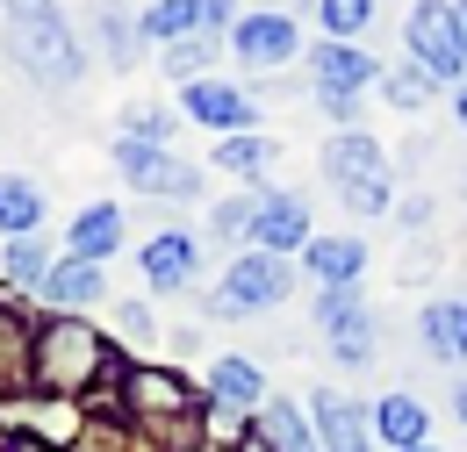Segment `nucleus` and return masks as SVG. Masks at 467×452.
<instances>
[{"mask_svg":"<svg viewBox=\"0 0 467 452\" xmlns=\"http://www.w3.org/2000/svg\"><path fill=\"white\" fill-rule=\"evenodd\" d=\"M29 374H36L44 396H79V388H94L101 374H116V352H109V338H101L94 324H79V316H44V324L29 331Z\"/></svg>","mask_w":467,"mask_h":452,"instance_id":"1","label":"nucleus"},{"mask_svg":"<svg viewBox=\"0 0 467 452\" xmlns=\"http://www.w3.org/2000/svg\"><path fill=\"white\" fill-rule=\"evenodd\" d=\"M0 51H7V65L22 79H36L44 94H72L87 79V44L72 36V22H65L58 7L51 15H15L7 36H0Z\"/></svg>","mask_w":467,"mask_h":452,"instance_id":"2","label":"nucleus"},{"mask_svg":"<svg viewBox=\"0 0 467 452\" xmlns=\"http://www.w3.org/2000/svg\"><path fill=\"white\" fill-rule=\"evenodd\" d=\"M295 294V259L281 252H231V266H223V281L209 287V316H266V309H281Z\"/></svg>","mask_w":467,"mask_h":452,"instance_id":"3","label":"nucleus"},{"mask_svg":"<svg viewBox=\"0 0 467 452\" xmlns=\"http://www.w3.org/2000/svg\"><path fill=\"white\" fill-rule=\"evenodd\" d=\"M403 57H417L439 87H461L467 79V36H461L453 0H417L403 15Z\"/></svg>","mask_w":467,"mask_h":452,"instance_id":"4","label":"nucleus"},{"mask_svg":"<svg viewBox=\"0 0 467 452\" xmlns=\"http://www.w3.org/2000/svg\"><path fill=\"white\" fill-rule=\"evenodd\" d=\"M317 331H324V352H331V366H374L381 359V324H374V309L359 302V287H324V302H317Z\"/></svg>","mask_w":467,"mask_h":452,"instance_id":"5","label":"nucleus"},{"mask_svg":"<svg viewBox=\"0 0 467 452\" xmlns=\"http://www.w3.org/2000/svg\"><path fill=\"white\" fill-rule=\"evenodd\" d=\"M116 172L151 201H194L202 194V166H187L166 144H144V137H116Z\"/></svg>","mask_w":467,"mask_h":452,"instance_id":"6","label":"nucleus"},{"mask_svg":"<svg viewBox=\"0 0 467 452\" xmlns=\"http://www.w3.org/2000/svg\"><path fill=\"white\" fill-rule=\"evenodd\" d=\"M266 409V374H259V359H216L209 366V424L231 438L244 416H259Z\"/></svg>","mask_w":467,"mask_h":452,"instance_id":"7","label":"nucleus"},{"mask_svg":"<svg viewBox=\"0 0 467 452\" xmlns=\"http://www.w3.org/2000/svg\"><path fill=\"white\" fill-rule=\"evenodd\" d=\"M180 115H187V122H202V129H216V137L259 129V101H252L244 87H231V79H216V72L180 87Z\"/></svg>","mask_w":467,"mask_h":452,"instance_id":"8","label":"nucleus"},{"mask_svg":"<svg viewBox=\"0 0 467 452\" xmlns=\"http://www.w3.org/2000/svg\"><path fill=\"white\" fill-rule=\"evenodd\" d=\"M223 44L237 51V65H244V72H274V65H288V57L302 51L295 15H274V7H266V15H237V29L223 36Z\"/></svg>","mask_w":467,"mask_h":452,"instance_id":"9","label":"nucleus"},{"mask_svg":"<svg viewBox=\"0 0 467 452\" xmlns=\"http://www.w3.org/2000/svg\"><path fill=\"white\" fill-rule=\"evenodd\" d=\"M309 201L302 194H281V187H259V223H252V244L259 252H281V259H295V252H309Z\"/></svg>","mask_w":467,"mask_h":452,"instance_id":"10","label":"nucleus"},{"mask_svg":"<svg viewBox=\"0 0 467 452\" xmlns=\"http://www.w3.org/2000/svg\"><path fill=\"white\" fill-rule=\"evenodd\" d=\"M122 388H130L137 416H194V409H209V396H194L187 374H173V366H130Z\"/></svg>","mask_w":467,"mask_h":452,"instance_id":"11","label":"nucleus"},{"mask_svg":"<svg viewBox=\"0 0 467 452\" xmlns=\"http://www.w3.org/2000/svg\"><path fill=\"white\" fill-rule=\"evenodd\" d=\"M101 294H109L101 266H94V259H65V252L51 259V273L36 281V302H44L51 316H79V309H94Z\"/></svg>","mask_w":467,"mask_h":452,"instance_id":"12","label":"nucleus"},{"mask_svg":"<svg viewBox=\"0 0 467 452\" xmlns=\"http://www.w3.org/2000/svg\"><path fill=\"white\" fill-rule=\"evenodd\" d=\"M309 79H317V87H352V94H367V87H381V57L367 51V44L324 36V44H309Z\"/></svg>","mask_w":467,"mask_h":452,"instance_id":"13","label":"nucleus"},{"mask_svg":"<svg viewBox=\"0 0 467 452\" xmlns=\"http://www.w3.org/2000/svg\"><path fill=\"white\" fill-rule=\"evenodd\" d=\"M417 344H424V359L461 366V374H467V302H461V294L424 302V316H417Z\"/></svg>","mask_w":467,"mask_h":452,"instance_id":"14","label":"nucleus"},{"mask_svg":"<svg viewBox=\"0 0 467 452\" xmlns=\"http://www.w3.org/2000/svg\"><path fill=\"white\" fill-rule=\"evenodd\" d=\"M309 416H317V438H324V452H374V424H367V409H359L352 396H338V388H317Z\"/></svg>","mask_w":467,"mask_h":452,"instance_id":"15","label":"nucleus"},{"mask_svg":"<svg viewBox=\"0 0 467 452\" xmlns=\"http://www.w3.org/2000/svg\"><path fill=\"white\" fill-rule=\"evenodd\" d=\"M194 273H202V244L187 230H159L144 244V281H151V294H180V287H194Z\"/></svg>","mask_w":467,"mask_h":452,"instance_id":"16","label":"nucleus"},{"mask_svg":"<svg viewBox=\"0 0 467 452\" xmlns=\"http://www.w3.org/2000/svg\"><path fill=\"white\" fill-rule=\"evenodd\" d=\"M122 252V209L116 201H87L72 223H65V259H94V266H109Z\"/></svg>","mask_w":467,"mask_h":452,"instance_id":"17","label":"nucleus"},{"mask_svg":"<svg viewBox=\"0 0 467 452\" xmlns=\"http://www.w3.org/2000/svg\"><path fill=\"white\" fill-rule=\"evenodd\" d=\"M302 266H309V281H324V287H359V273H367V237H352V230L309 237Z\"/></svg>","mask_w":467,"mask_h":452,"instance_id":"18","label":"nucleus"},{"mask_svg":"<svg viewBox=\"0 0 467 452\" xmlns=\"http://www.w3.org/2000/svg\"><path fill=\"white\" fill-rule=\"evenodd\" d=\"M374 172H389V151H381L367 129H331V144H324V180L346 187V180H374Z\"/></svg>","mask_w":467,"mask_h":452,"instance_id":"19","label":"nucleus"},{"mask_svg":"<svg viewBox=\"0 0 467 452\" xmlns=\"http://www.w3.org/2000/svg\"><path fill=\"white\" fill-rule=\"evenodd\" d=\"M424 431H431V409L410 396V388H396V396H381V402H374V438H381L389 452L424 446Z\"/></svg>","mask_w":467,"mask_h":452,"instance_id":"20","label":"nucleus"},{"mask_svg":"<svg viewBox=\"0 0 467 452\" xmlns=\"http://www.w3.org/2000/svg\"><path fill=\"white\" fill-rule=\"evenodd\" d=\"M223 51H231L223 36H209V29H194V36H173V44H159V72L187 87V79H209V72H216V57H223Z\"/></svg>","mask_w":467,"mask_h":452,"instance_id":"21","label":"nucleus"},{"mask_svg":"<svg viewBox=\"0 0 467 452\" xmlns=\"http://www.w3.org/2000/svg\"><path fill=\"white\" fill-rule=\"evenodd\" d=\"M259 438H266L274 452H324L317 416H309V409H295V402H266V409H259Z\"/></svg>","mask_w":467,"mask_h":452,"instance_id":"22","label":"nucleus"},{"mask_svg":"<svg viewBox=\"0 0 467 452\" xmlns=\"http://www.w3.org/2000/svg\"><path fill=\"white\" fill-rule=\"evenodd\" d=\"M36 230H44V187L0 172V237H36Z\"/></svg>","mask_w":467,"mask_h":452,"instance_id":"23","label":"nucleus"},{"mask_svg":"<svg viewBox=\"0 0 467 452\" xmlns=\"http://www.w3.org/2000/svg\"><path fill=\"white\" fill-rule=\"evenodd\" d=\"M209 166H223L237 187H259L266 166H274V144H266L259 129H237V137H216V159H209Z\"/></svg>","mask_w":467,"mask_h":452,"instance_id":"24","label":"nucleus"},{"mask_svg":"<svg viewBox=\"0 0 467 452\" xmlns=\"http://www.w3.org/2000/svg\"><path fill=\"white\" fill-rule=\"evenodd\" d=\"M22 388H36V374H29V324L15 309H0V396H22Z\"/></svg>","mask_w":467,"mask_h":452,"instance_id":"25","label":"nucleus"},{"mask_svg":"<svg viewBox=\"0 0 467 452\" xmlns=\"http://www.w3.org/2000/svg\"><path fill=\"white\" fill-rule=\"evenodd\" d=\"M94 44H101V57L122 72V65H137V57H144V44H151V36H144V22H137V15L101 7V15H94Z\"/></svg>","mask_w":467,"mask_h":452,"instance_id":"26","label":"nucleus"},{"mask_svg":"<svg viewBox=\"0 0 467 452\" xmlns=\"http://www.w3.org/2000/svg\"><path fill=\"white\" fill-rule=\"evenodd\" d=\"M44 273H51V244H44V230H36V237H7V244H0V281H7V287H29V294H36Z\"/></svg>","mask_w":467,"mask_h":452,"instance_id":"27","label":"nucleus"},{"mask_svg":"<svg viewBox=\"0 0 467 452\" xmlns=\"http://www.w3.org/2000/svg\"><path fill=\"white\" fill-rule=\"evenodd\" d=\"M381 94H389V108H403V115H417L431 94H439V79L417 65V57H403V65H381Z\"/></svg>","mask_w":467,"mask_h":452,"instance_id":"28","label":"nucleus"},{"mask_svg":"<svg viewBox=\"0 0 467 452\" xmlns=\"http://www.w3.org/2000/svg\"><path fill=\"white\" fill-rule=\"evenodd\" d=\"M252 223H259V187H237L231 201L209 209V237L216 244H252Z\"/></svg>","mask_w":467,"mask_h":452,"instance_id":"29","label":"nucleus"},{"mask_svg":"<svg viewBox=\"0 0 467 452\" xmlns=\"http://www.w3.org/2000/svg\"><path fill=\"white\" fill-rule=\"evenodd\" d=\"M137 22H144L151 44H173V36H194V29H202V0H151Z\"/></svg>","mask_w":467,"mask_h":452,"instance_id":"30","label":"nucleus"},{"mask_svg":"<svg viewBox=\"0 0 467 452\" xmlns=\"http://www.w3.org/2000/svg\"><path fill=\"white\" fill-rule=\"evenodd\" d=\"M374 7H381V0H317L324 29H331V36H346V44H359V36L374 29Z\"/></svg>","mask_w":467,"mask_h":452,"instance_id":"31","label":"nucleus"},{"mask_svg":"<svg viewBox=\"0 0 467 452\" xmlns=\"http://www.w3.org/2000/svg\"><path fill=\"white\" fill-rule=\"evenodd\" d=\"M338 201H346L352 216H381V209H389V172H374V180H346Z\"/></svg>","mask_w":467,"mask_h":452,"instance_id":"32","label":"nucleus"},{"mask_svg":"<svg viewBox=\"0 0 467 452\" xmlns=\"http://www.w3.org/2000/svg\"><path fill=\"white\" fill-rule=\"evenodd\" d=\"M317 115L331 129H359V94L352 87H317Z\"/></svg>","mask_w":467,"mask_h":452,"instance_id":"33","label":"nucleus"},{"mask_svg":"<svg viewBox=\"0 0 467 452\" xmlns=\"http://www.w3.org/2000/svg\"><path fill=\"white\" fill-rule=\"evenodd\" d=\"M122 137L166 144V137H173V108H159V101H137V108H130V129H122Z\"/></svg>","mask_w":467,"mask_h":452,"instance_id":"34","label":"nucleus"},{"mask_svg":"<svg viewBox=\"0 0 467 452\" xmlns=\"http://www.w3.org/2000/svg\"><path fill=\"white\" fill-rule=\"evenodd\" d=\"M116 331L130 344H144V338H151V309H144V302H122V309H116Z\"/></svg>","mask_w":467,"mask_h":452,"instance_id":"35","label":"nucleus"},{"mask_svg":"<svg viewBox=\"0 0 467 452\" xmlns=\"http://www.w3.org/2000/svg\"><path fill=\"white\" fill-rule=\"evenodd\" d=\"M424 223H431V194H403L396 201V230L410 237V230H424Z\"/></svg>","mask_w":467,"mask_h":452,"instance_id":"36","label":"nucleus"},{"mask_svg":"<svg viewBox=\"0 0 467 452\" xmlns=\"http://www.w3.org/2000/svg\"><path fill=\"white\" fill-rule=\"evenodd\" d=\"M202 29H209V36H231V29H237V7H231V0H202Z\"/></svg>","mask_w":467,"mask_h":452,"instance_id":"37","label":"nucleus"},{"mask_svg":"<svg viewBox=\"0 0 467 452\" xmlns=\"http://www.w3.org/2000/svg\"><path fill=\"white\" fill-rule=\"evenodd\" d=\"M0 452H58V446H44L36 431H7V438H0Z\"/></svg>","mask_w":467,"mask_h":452,"instance_id":"38","label":"nucleus"},{"mask_svg":"<svg viewBox=\"0 0 467 452\" xmlns=\"http://www.w3.org/2000/svg\"><path fill=\"white\" fill-rule=\"evenodd\" d=\"M0 7H7V22L15 15H51V0H0Z\"/></svg>","mask_w":467,"mask_h":452,"instance_id":"39","label":"nucleus"},{"mask_svg":"<svg viewBox=\"0 0 467 452\" xmlns=\"http://www.w3.org/2000/svg\"><path fill=\"white\" fill-rule=\"evenodd\" d=\"M65 452H109V438H101V431H87V438H72Z\"/></svg>","mask_w":467,"mask_h":452,"instance_id":"40","label":"nucleus"},{"mask_svg":"<svg viewBox=\"0 0 467 452\" xmlns=\"http://www.w3.org/2000/svg\"><path fill=\"white\" fill-rule=\"evenodd\" d=\"M453 122H461V129H467V79H461V87H453Z\"/></svg>","mask_w":467,"mask_h":452,"instance_id":"41","label":"nucleus"},{"mask_svg":"<svg viewBox=\"0 0 467 452\" xmlns=\"http://www.w3.org/2000/svg\"><path fill=\"white\" fill-rule=\"evenodd\" d=\"M453 416L467 424V374H461V388H453Z\"/></svg>","mask_w":467,"mask_h":452,"instance_id":"42","label":"nucleus"},{"mask_svg":"<svg viewBox=\"0 0 467 452\" xmlns=\"http://www.w3.org/2000/svg\"><path fill=\"white\" fill-rule=\"evenodd\" d=\"M237 452H274V446H266V438H244V446H237Z\"/></svg>","mask_w":467,"mask_h":452,"instance_id":"43","label":"nucleus"},{"mask_svg":"<svg viewBox=\"0 0 467 452\" xmlns=\"http://www.w3.org/2000/svg\"><path fill=\"white\" fill-rule=\"evenodd\" d=\"M453 15H461V36H467V0H453Z\"/></svg>","mask_w":467,"mask_h":452,"instance_id":"44","label":"nucleus"},{"mask_svg":"<svg viewBox=\"0 0 467 452\" xmlns=\"http://www.w3.org/2000/svg\"><path fill=\"white\" fill-rule=\"evenodd\" d=\"M410 452H439V446H431V438H424V446H410Z\"/></svg>","mask_w":467,"mask_h":452,"instance_id":"45","label":"nucleus"}]
</instances>
